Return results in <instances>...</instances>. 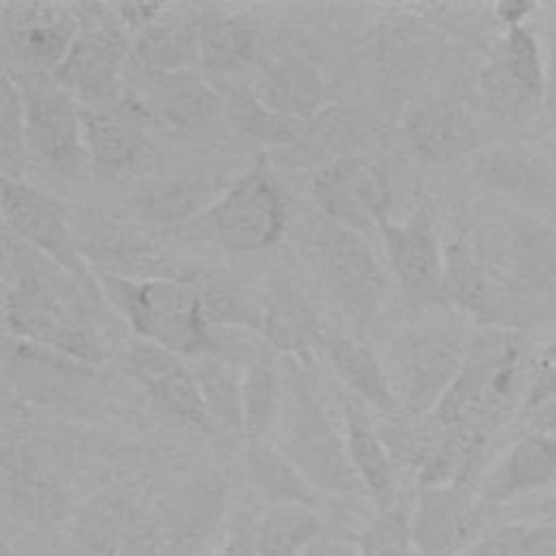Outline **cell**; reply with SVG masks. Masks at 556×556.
Returning a JSON list of instances; mask_svg holds the SVG:
<instances>
[{"mask_svg": "<svg viewBox=\"0 0 556 556\" xmlns=\"http://www.w3.org/2000/svg\"><path fill=\"white\" fill-rule=\"evenodd\" d=\"M102 291L143 341L191 358L215 352L202 289L195 282L174 276L132 278L106 271Z\"/></svg>", "mask_w": 556, "mask_h": 556, "instance_id": "cell-2", "label": "cell"}, {"mask_svg": "<svg viewBox=\"0 0 556 556\" xmlns=\"http://www.w3.org/2000/svg\"><path fill=\"white\" fill-rule=\"evenodd\" d=\"M378 235L384 241L389 263L402 289L419 302L439 300L443 250L439 248L430 211L419 206L400 224L391 222L387 215L378 226Z\"/></svg>", "mask_w": 556, "mask_h": 556, "instance_id": "cell-15", "label": "cell"}, {"mask_svg": "<svg viewBox=\"0 0 556 556\" xmlns=\"http://www.w3.org/2000/svg\"><path fill=\"white\" fill-rule=\"evenodd\" d=\"M469 339L454 319H430L408 328L393 354L397 397L408 417H428L458 376Z\"/></svg>", "mask_w": 556, "mask_h": 556, "instance_id": "cell-7", "label": "cell"}, {"mask_svg": "<svg viewBox=\"0 0 556 556\" xmlns=\"http://www.w3.org/2000/svg\"><path fill=\"white\" fill-rule=\"evenodd\" d=\"M460 556H556V523L519 521L502 526Z\"/></svg>", "mask_w": 556, "mask_h": 556, "instance_id": "cell-36", "label": "cell"}, {"mask_svg": "<svg viewBox=\"0 0 556 556\" xmlns=\"http://www.w3.org/2000/svg\"><path fill=\"white\" fill-rule=\"evenodd\" d=\"M545 358L556 365V334H554V339L549 341V345H547V350H545Z\"/></svg>", "mask_w": 556, "mask_h": 556, "instance_id": "cell-51", "label": "cell"}, {"mask_svg": "<svg viewBox=\"0 0 556 556\" xmlns=\"http://www.w3.org/2000/svg\"><path fill=\"white\" fill-rule=\"evenodd\" d=\"M324 343L332 361V369L352 391H356L363 400L389 417L404 415L393 380L387 376L367 343L356 337L341 334H330L324 339Z\"/></svg>", "mask_w": 556, "mask_h": 556, "instance_id": "cell-25", "label": "cell"}, {"mask_svg": "<svg viewBox=\"0 0 556 556\" xmlns=\"http://www.w3.org/2000/svg\"><path fill=\"white\" fill-rule=\"evenodd\" d=\"M311 195L326 219L369 237L387 217L391 185L380 159L356 154L326 165L313 178Z\"/></svg>", "mask_w": 556, "mask_h": 556, "instance_id": "cell-10", "label": "cell"}, {"mask_svg": "<svg viewBox=\"0 0 556 556\" xmlns=\"http://www.w3.org/2000/svg\"><path fill=\"white\" fill-rule=\"evenodd\" d=\"M285 224V200L269 172L256 165L198 217L178 228L232 252H256L276 243Z\"/></svg>", "mask_w": 556, "mask_h": 556, "instance_id": "cell-6", "label": "cell"}, {"mask_svg": "<svg viewBox=\"0 0 556 556\" xmlns=\"http://www.w3.org/2000/svg\"><path fill=\"white\" fill-rule=\"evenodd\" d=\"M408 139L426 161L452 163L478 146L471 115L452 100H437L415 109L406 119Z\"/></svg>", "mask_w": 556, "mask_h": 556, "instance_id": "cell-23", "label": "cell"}, {"mask_svg": "<svg viewBox=\"0 0 556 556\" xmlns=\"http://www.w3.org/2000/svg\"><path fill=\"white\" fill-rule=\"evenodd\" d=\"M500 59L532 104L545 102V59L539 41L526 26L508 28Z\"/></svg>", "mask_w": 556, "mask_h": 556, "instance_id": "cell-37", "label": "cell"}, {"mask_svg": "<svg viewBox=\"0 0 556 556\" xmlns=\"http://www.w3.org/2000/svg\"><path fill=\"white\" fill-rule=\"evenodd\" d=\"M252 91L269 109L306 122L319 115L326 100V83L319 70L298 54L271 59L261 70Z\"/></svg>", "mask_w": 556, "mask_h": 556, "instance_id": "cell-22", "label": "cell"}, {"mask_svg": "<svg viewBox=\"0 0 556 556\" xmlns=\"http://www.w3.org/2000/svg\"><path fill=\"white\" fill-rule=\"evenodd\" d=\"M204 556H256L254 526H237L219 547H215L213 552H206Z\"/></svg>", "mask_w": 556, "mask_h": 556, "instance_id": "cell-46", "label": "cell"}, {"mask_svg": "<svg viewBox=\"0 0 556 556\" xmlns=\"http://www.w3.org/2000/svg\"><path fill=\"white\" fill-rule=\"evenodd\" d=\"M4 50L22 74L56 72L78 33L74 7L4 4Z\"/></svg>", "mask_w": 556, "mask_h": 556, "instance_id": "cell-14", "label": "cell"}, {"mask_svg": "<svg viewBox=\"0 0 556 556\" xmlns=\"http://www.w3.org/2000/svg\"><path fill=\"white\" fill-rule=\"evenodd\" d=\"M536 9L534 2H523V0H508V2H500L495 7V15L508 26V28H517L523 26V20L532 15V11Z\"/></svg>", "mask_w": 556, "mask_h": 556, "instance_id": "cell-48", "label": "cell"}, {"mask_svg": "<svg viewBox=\"0 0 556 556\" xmlns=\"http://www.w3.org/2000/svg\"><path fill=\"white\" fill-rule=\"evenodd\" d=\"M502 295L515 311H536L556 300V230L534 215L508 211L476 241Z\"/></svg>", "mask_w": 556, "mask_h": 556, "instance_id": "cell-4", "label": "cell"}, {"mask_svg": "<svg viewBox=\"0 0 556 556\" xmlns=\"http://www.w3.org/2000/svg\"><path fill=\"white\" fill-rule=\"evenodd\" d=\"M202 289L204 315L208 324L232 326L237 330L263 328V306H258L245 291L232 282H208Z\"/></svg>", "mask_w": 556, "mask_h": 556, "instance_id": "cell-40", "label": "cell"}, {"mask_svg": "<svg viewBox=\"0 0 556 556\" xmlns=\"http://www.w3.org/2000/svg\"><path fill=\"white\" fill-rule=\"evenodd\" d=\"M480 87L486 106L500 115H519L523 109L534 106L519 89V85L513 80L510 72L506 70L500 56L482 70Z\"/></svg>", "mask_w": 556, "mask_h": 556, "instance_id": "cell-42", "label": "cell"}, {"mask_svg": "<svg viewBox=\"0 0 556 556\" xmlns=\"http://www.w3.org/2000/svg\"><path fill=\"white\" fill-rule=\"evenodd\" d=\"M26 122H24V96L17 76L9 67L2 72L0 87V150L4 176L11 174V167H20L24 161L26 148Z\"/></svg>", "mask_w": 556, "mask_h": 556, "instance_id": "cell-41", "label": "cell"}, {"mask_svg": "<svg viewBox=\"0 0 556 556\" xmlns=\"http://www.w3.org/2000/svg\"><path fill=\"white\" fill-rule=\"evenodd\" d=\"M545 76H547L545 102L556 113V33H554V37L549 41V50H547V59H545Z\"/></svg>", "mask_w": 556, "mask_h": 556, "instance_id": "cell-49", "label": "cell"}, {"mask_svg": "<svg viewBox=\"0 0 556 556\" xmlns=\"http://www.w3.org/2000/svg\"><path fill=\"white\" fill-rule=\"evenodd\" d=\"M4 319L15 334L67 358L100 363L106 356L72 282L52 276V269L28 267L13 278L4 293Z\"/></svg>", "mask_w": 556, "mask_h": 556, "instance_id": "cell-3", "label": "cell"}, {"mask_svg": "<svg viewBox=\"0 0 556 556\" xmlns=\"http://www.w3.org/2000/svg\"><path fill=\"white\" fill-rule=\"evenodd\" d=\"M130 363L146 391L172 417L198 430L213 428L195 376L180 354L150 341H139L130 350Z\"/></svg>", "mask_w": 556, "mask_h": 556, "instance_id": "cell-19", "label": "cell"}, {"mask_svg": "<svg viewBox=\"0 0 556 556\" xmlns=\"http://www.w3.org/2000/svg\"><path fill=\"white\" fill-rule=\"evenodd\" d=\"M137 513L122 500L102 495L91 500L74 519V556H117Z\"/></svg>", "mask_w": 556, "mask_h": 556, "instance_id": "cell-32", "label": "cell"}, {"mask_svg": "<svg viewBox=\"0 0 556 556\" xmlns=\"http://www.w3.org/2000/svg\"><path fill=\"white\" fill-rule=\"evenodd\" d=\"M139 70L135 100L176 128H202L224 109L222 96L193 70Z\"/></svg>", "mask_w": 556, "mask_h": 556, "instance_id": "cell-17", "label": "cell"}, {"mask_svg": "<svg viewBox=\"0 0 556 556\" xmlns=\"http://www.w3.org/2000/svg\"><path fill=\"white\" fill-rule=\"evenodd\" d=\"M489 508L467 484L424 486L410 513L417 556H460L482 539Z\"/></svg>", "mask_w": 556, "mask_h": 556, "instance_id": "cell-12", "label": "cell"}, {"mask_svg": "<svg viewBox=\"0 0 556 556\" xmlns=\"http://www.w3.org/2000/svg\"><path fill=\"white\" fill-rule=\"evenodd\" d=\"M83 137L87 154L102 167H122L135 159L148 111L132 96L83 102Z\"/></svg>", "mask_w": 556, "mask_h": 556, "instance_id": "cell-21", "label": "cell"}, {"mask_svg": "<svg viewBox=\"0 0 556 556\" xmlns=\"http://www.w3.org/2000/svg\"><path fill=\"white\" fill-rule=\"evenodd\" d=\"M306 552H308V549H306ZM306 552H304V554H300V556H306Z\"/></svg>", "mask_w": 556, "mask_h": 556, "instance_id": "cell-53", "label": "cell"}, {"mask_svg": "<svg viewBox=\"0 0 556 556\" xmlns=\"http://www.w3.org/2000/svg\"><path fill=\"white\" fill-rule=\"evenodd\" d=\"M441 298L473 317L482 328H508L517 324L515 311L491 278L476 241L456 237L443 250Z\"/></svg>", "mask_w": 556, "mask_h": 556, "instance_id": "cell-16", "label": "cell"}, {"mask_svg": "<svg viewBox=\"0 0 556 556\" xmlns=\"http://www.w3.org/2000/svg\"><path fill=\"white\" fill-rule=\"evenodd\" d=\"M328 530L321 515L304 506H267L254 523L256 556H300Z\"/></svg>", "mask_w": 556, "mask_h": 556, "instance_id": "cell-30", "label": "cell"}, {"mask_svg": "<svg viewBox=\"0 0 556 556\" xmlns=\"http://www.w3.org/2000/svg\"><path fill=\"white\" fill-rule=\"evenodd\" d=\"M352 536L361 556H417L410 513L406 508L389 506L380 510Z\"/></svg>", "mask_w": 556, "mask_h": 556, "instance_id": "cell-38", "label": "cell"}, {"mask_svg": "<svg viewBox=\"0 0 556 556\" xmlns=\"http://www.w3.org/2000/svg\"><path fill=\"white\" fill-rule=\"evenodd\" d=\"M306 556H361L352 532L328 528L306 552Z\"/></svg>", "mask_w": 556, "mask_h": 556, "instance_id": "cell-45", "label": "cell"}, {"mask_svg": "<svg viewBox=\"0 0 556 556\" xmlns=\"http://www.w3.org/2000/svg\"><path fill=\"white\" fill-rule=\"evenodd\" d=\"M200 63L208 72H235L256 54L258 33L245 20L219 11L198 15Z\"/></svg>", "mask_w": 556, "mask_h": 556, "instance_id": "cell-31", "label": "cell"}, {"mask_svg": "<svg viewBox=\"0 0 556 556\" xmlns=\"http://www.w3.org/2000/svg\"><path fill=\"white\" fill-rule=\"evenodd\" d=\"M532 515H539L541 519H556V493H552L545 500H541L532 508Z\"/></svg>", "mask_w": 556, "mask_h": 556, "instance_id": "cell-50", "label": "cell"}, {"mask_svg": "<svg viewBox=\"0 0 556 556\" xmlns=\"http://www.w3.org/2000/svg\"><path fill=\"white\" fill-rule=\"evenodd\" d=\"M476 178L502 193L532 202L556 200V174L541 156L519 148H491L476 167Z\"/></svg>", "mask_w": 556, "mask_h": 556, "instance_id": "cell-24", "label": "cell"}, {"mask_svg": "<svg viewBox=\"0 0 556 556\" xmlns=\"http://www.w3.org/2000/svg\"><path fill=\"white\" fill-rule=\"evenodd\" d=\"M282 387L267 356L248 358L243 365V432L250 441H263L276 430Z\"/></svg>", "mask_w": 556, "mask_h": 556, "instance_id": "cell-34", "label": "cell"}, {"mask_svg": "<svg viewBox=\"0 0 556 556\" xmlns=\"http://www.w3.org/2000/svg\"><path fill=\"white\" fill-rule=\"evenodd\" d=\"M2 556H20V554L4 541V543H2Z\"/></svg>", "mask_w": 556, "mask_h": 556, "instance_id": "cell-52", "label": "cell"}, {"mask_svg": "<svg viewBox=\"0 0 556 556\" xmlns=\"http://www.w3.org/2000/svg\"><path fill=\"white\" fill-rule=\"evenodd\" d=\"M315 315L293 289H278L263 304L265 337L285 352L306 348L315 337Z\"/></svg>", "mask_w": 556, "mask_h": 556, "instance_id": "cell-35", "label": "cell"}, {"mask_svg": "<svg viewBox=\"0 0 556 556\" xmlns=\"http://www.w3.org/2000/svg\"><path fill=\"white\" fill-rule=\"evenodd\" d=\"M556 480V441L521 432L508 452L484 473L476 489L491 510L519 495L539 491Z\"/></svg>", "mask_w": 556, "mask_h": 556, "instance_id": "cell-20", "label": "cell"}, {"mask_svg": "<svg viewBox=\"0 0 556 556\" xmlns=\"http://www.w3.org/2000/svg\"><path fill=\"white\" fill-rule=\"evenodd\" d=\"M245 463L250 478L269 506H304L319 513L324 493H319L291 458L276 445L250 441Z\"/></svg>", "mask_w": 556, "mask_h": 556, "instance_id": "cell-26", "label": "cell"}, {"mask_svg": "<svg viewBox=\"0 0 556 556\" xmlns=\"http://www.w3.org/2000/svg\"><path fill=\"white\" fill-rule=\"evenodd\" d=\"M306 252L328 295L363 326L384 300L387 280L365 237L324 219L306 239Z\"/></svg>", "mask_w": 556, "mask_h": 556, "instance_id": "cell-8", "label": "cell"}, {"mask_svg": "<svg viewBox=\"0 0 556 556\" xmlns=\"http://www.w3.org/2000/svg\"><path fill=\"white\" fill-rule=\"evenodd\" d=\"M78 17V33L63 63L52 74L67 91L83 102L117 96L124 59L128 52L126 26L104 4H72Z\"/></svg>", "mask_w": 556, "mask_h": 556, "instance_id": "cell-9", "label": "cell"}, {"mask_svg": "<svg viewBox=\"0 0 556 556\" xmlns=\"http://www.w3.org/2000/svg\"><path fill=\"white\" fill-rule=\"evenodd\" d=\"M213 426L243 432V367L226 354L206 352L189 365Z\"/></svg>", "mask_w": 556, "mask_h": 556, "instance_id": "cell-29", "label": "cell"}, {"mask_svg": "<svg viewBox=\"0 0 556 556\" xmlns=\"http://www.w3.org/2000/svg\"><path fill=\"white\" fill-rule=\"evenodd\" d=\"M211 204V185L200 180L167 182L156 189H150L143 198V211L148 217L174 226L191 222Z\"/></svg>", "mask_w": 556, "mask_h": 556, "instance_id": "cell-39", "label": "cell"}, {"mask_svg": "<svg viewBox=\"0 0 556 556\" xmlns=\"http://www.w3.org/2000/svg\"><path fill=\"white\" fill-rule=\"evenodd\" d=\"M224 510V482L204 478L178 491L152 519L169 556H200L206 543L215 536Z\"/></svg>", "mask_w": 556, "mask_h": 556, "instance_id": "cell-18", "label": "cell"}, {"mask_svg": "<svg viewBox=\"0 0 556 556\" xmlns=\"http://www.w3.org/2000/svg\"><path fill=\"white\" fill-rule=\"evenodd\" d=\"M532 367L517 332L482 328L469 339L458 376L428 419L486 445L493 432L519 413Z\"/></svg>", "mask_w": 556, "mask_h": 556, "instance_id": "cell-1", "label": "cell"}, {"mask_svg": "<svg viewBox=\"0 0 556 556\" xmlns=\"http://www.w3.org/2000/svg\"><path fill=\"white\" fill-rule=\"evenodd\" d=\"M165 11L163 4H122L117 7V15L126 30H143L150 26L161 13Z\"/></svg>", "mask_w": 556, "mask_h": 556, "instance_id": "cell-47", "label": "cell"}, {"mask_svg": "<svg viewBox=\"0 0 556 556\" xmlns=\"http://www.w3.org/2000/svg\"><path fill=\"white\" fill-rule=\"evenodd\" d=\"M2 217L17 239L30 243L74 278H85L87 269L72 245L67 211L56 198L15 176H4Z\"/></svg>", "mask_w": 556, "mask_h": 556, "instance_id": "cell-13", "label": "cell"}, {"mask_svg": "<svg viewBox=\"0 0 556 556\" xmlns=\"http://www.w3.org/2000/svg\"><path fill=\"white\" fill-rule=\"evenodd\" d=\"M24 96L26 143L50 167L72 172L87 154L80 106L46 74H17Z\"/></svg>", "mask_w": 556, "mask_h": 556, "instance_id": "cell-11", "label": "cell"}, {"mask_svg": "<svg viewBox=\"0 0 556 556\" xmlns=\"http://www.w3.org/2000/svg\"><path fill=\"white\" fill-rule=\"evenodd\" d=\"M232 126L248 139L267 146H287L304 139L311 122L278 113L263 104L254 91L232 89L224 102Z\"/></svg>", "mask_w": 556, "mask_h": 556, "instance_id": "cell-33", "label": "cell"}, {"mask_svg": "<svg viewBox=\"0 0 556 556\" xmlns=\"http://www.w3.org/2000/svg\"><path fill=\"white\" fill-rule=\"evenodd\" d=\"M517 415L523 424V432H532L556 441V397L523 406Z\"/></svg>", "mask_w": 556, "mask_h": 556, "instance_id": "cell-44", "label": "cell"}, {"mask_svg": "<svg viewBox=\"0 0 556 556\" xmlns=\"http://www.w3.org/2000/svg\"><path fill=\"white\" fill-rule=\"evenodd\" d=\"M278 415V447L324 495H354L363 491L348 452L330 419L319 408L306 380L289 371Z\"/></svg>", "mask_w": 556, "mask_h": 556, "instance_id": "cell-5", "label": "cell"}, {"mask_svg": "<svg viewBox=\"0 0 556 556\" xmlns=\"http://www.w3.org/2000/svg\"><path fill=\"white\" fill-rule=\"evenodd\" d=\"M135 56L150 70H191L200 61L198 15L163 11L137 35Z\"/></svg>", "mask_w": 556, "mask_h": 556, "instance_id": "cell-28", "label": "cell"}, {"mask_svg": "<svg viewBox=\"0 0 556 556\" xmlns=\"http://www.w3.org/2000/svg\"><path fill=\"white\" fill-rule=\"evenodd\" d=\"M117 556H169V552L156 532L154 519L137 515Z\"/></svg>", "mask_w": 556, "mask_h": 556, "instance_id": "cell-43", "label": "cell"}, {"mask_svg": "<svg viewBox=\"0 0 556 556\" xmlns=\"http://www.w3.org/2000/svg\"><path fill=\"white\" fill-rule=\"evenodd\" d=\"M345 452L350 465L378 510L393 506L395 473L393 456L384 439L363 419L358 410H345Z\"/></svg>", "mask_w": 556, "mask_h": 556, "instance_id": "cell-27", "label": "cell"}]
</instances>
